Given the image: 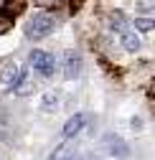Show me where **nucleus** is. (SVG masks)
I'll return each mask as SVG.
<instances>
[{"label": "nucleus", "instance_id": "10", "mask_svg": "<svg viewBox=\"0 0 155 160\" xmlns=\"http://www.w3.org/2000/svg\"><path fill=\"white\" fill-rule=\"evenodd\" d=\"M10 23H13V15H10V10L0 8V33H5V31L10 28Z\"/></svg>", "mask_w": 155, "mask_h": 160}, {"label": "nucleus", "instance_id": "5", "mask_svg": "<svg viewBox=\"0 0 155 160\" xmlns=\"http://www.w3.org/2000/svg\"><path fill=\"white\" fill-rule=\"evenodd\" d=\"M18 76H21V66H18L15 61H10V64L3 66V71H0V84L3 87H13L18 82Z\"/></svg>", "mask_w": 155, "mask_h": 160}, {"label": "nucleus", "instance_id": "6", "mask_svg": "<svg viewBox=\"0 0 155 160\" xmlns=\"http://www.w3.org/2000/svg\"><path fill=\"white\" fill-rule=\"evenodd\" d=\"M84 122H87V114H74L66 119V125H64V137H74V135H79L84 130Z\"/></svg>", "mask_w": 155, "mask_h": 160}, {"label": "nucleus", "instance_id": "7", "mask_svg": "<svg viewBox=\"0 0 155 160\" xmlns=\"http://www.w3.org/2000/svg\"><path fill=\"white\" fill-rule=\"evenodd\" d=\"M104 142H107V150H109L112 155H117V158H127V155H130L127 145L122 142V137H117V135H107Z\"/></svg>", "mask_w": 155, "mask_h": 160}, {"label": "nucleus", "instance_id": "13", "mask_svg": "<svg viewBox=\"0 0 155 160\" xmlns=\"http://www.w3.org/2000/svg\"><path fill=\"white\" fill-rule=\"evenodd\" d=\"M135 28L138 31H150L152 28V18H135Z\"/></svg>", "mask_w": 155, "mask_h": 160}, {"label": "nucleus", "instance_id": "3", "mask_svg": "<svg viewBox=\"0 0 155 160\" xmlns=\"http://www.w3.org/2000/svg\"><path fill=\"white\" fill-rule=\"evenodd\" d=\"M82 71V53L79 51H64V79H76Z\"/></svg>", "mask_w": 155, "mask_h": 160}, {"label": "nucleus", "instance_id": "4", "mask_svg": "<svg viewBox=\"0 0 155 160\" xmlns=\"http://www.w3.org/2000/svg\"><path fill=\"white\" fill-rule=\"evenodd\" d=\"M13 92H15L18 97H28V94H33V92H36V82H33V76H31L28 71H21L18 82L13 84Z\"/></svg>", "mask_w": 155, "mask_h": 160}, {"label": "nucleus", "instance_id": "1", "mask_svg": "<svg viewBox=\"0 0 155 160\" xmlns=\"http://www.w3.org/2000/svg\"><path fill=\"white\" fill-rule=\"evenodd\" d=\"M53 28H56V21H53L51 13H36L26 23V36L33 38V41H41V38H46Z\"/></svg>", "mask_w": 155, "mask_h": 160}, {"label": "nucleus", "instance_id": "12", "mask_svg": "<svg viewBox=\"0 0 155 160\" xmlns=\"http://www.w3.org/2000/svg\"><path fill=\"white\" fill-rule=\"evenodd\" d=\"M109 26H112V28H117V31H122V28H125V15H122L120 10H117V13H112V15H109Z\"/></svg>", "mask_w": 155, "mask_h": 160}, {"label": "nucleus", "instance_id": "11", "mask_svg": "<svg viewBox=\"0 0 155 160\" xmlns=\"http://www.w3.org/2000/svg\"><path fill=\"white\" fill-rule=\"evenodd\" d=\"M56 102H59V94H56V92H48V94L43 97V109H46V112L56 109Z\"/></svg>", "mask_w": 155, "mask_h": 160}, {"label": "nucleus", "instance_id": "9", "mask_svg": "<svg viewBox=\"0 0 155 160\" xmlns=\"http://www.w3.org/2000/svg\"><path fill=\"white\" fill-rule=\"evenodd\" d=\"M51 160H79V155H76L74 150H69L66 145H61L59 150H56V152L51 155Z\"/></svg>", "mask_w": 155, "mask_h": 160}, {"label": "nucleus", "instance_id": "2", "mask_svg": "<svg viewBox=\"0 0 155 160\" xmlns=\"http://www.w3.org/2000/svg\"><path fill=\"white\" fill-rule=\"evenodd\" d=\"M31 66L41 74V76H53V69H56V58L51 56V53H46V51H31Z\"/></svg>", "mask_w": 155, "mask_h": 160}, {"label": "nucleus", "instance_id": "8", "mask_svg": "<svg viewBox=\"0 0 155 160\" xmlns=\"http://www.w3.org/2000/svg\"><path fill=\"white\" fill-rule=\"evenodd\" d=\"M120 38H122V46H125L127 51H138L140 43H142L140 38H138V33H135V31H127V28H122V36H120Z\"/></svg>", "mask_w": 155, "mask_h": 160}, {"label": "nucleus", "instance_id": "14", "mask_svg": "<svg viewBox=\"0 0 155 160\" xmlns=\"http://www.w3.org/2000/svg\"><path fill=\"white\" fill-rule=\"evenodd\" d=\"M38 5H56V3H61V0H36Z\"/></svg>", "mask_w": 155, "mask_h": 160}]
</instances>
